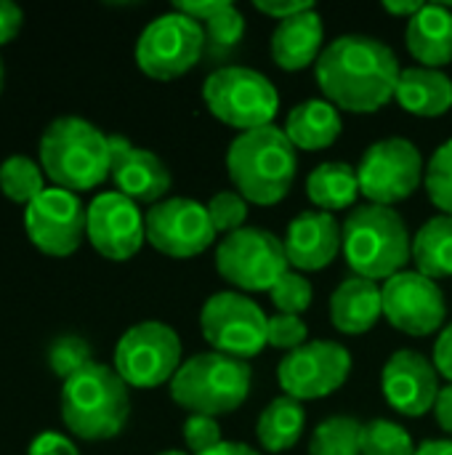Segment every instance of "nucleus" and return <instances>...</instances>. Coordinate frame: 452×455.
I'll list each match as a JSON object with an SVG mask.
<instances>
[{
  "instance_id": "f257e3e1",
  "label": "nucleus",
  "mask_w": 452,
  "mask_h": 455,
  "mask_svg": "<svg viewBox=\"0 0 452 455\" xmlns=\"http://www.w3.org/2000/svg\"><path fill=\"white\" fill-rule=\"evenodd\" d=\"M317 83L330 104L346 112H378L397 93L402 75L397 53L370 35H341L314 64Z\"/></svg>"
},
{
  "instance_id": "f03ea898",
  "label": "nucleus",
  "mask_w": 452,
  "mask_h": 455,
  "mask_svg": "<svg viewBox=\"0 0 452 455\" xmlns=\"http://www.w3.org/2000/svg\"><path fill=\"white\" fill-rule=\"evenodd\" d=\"M226 171L234 192H240L248 203L277 205L296 181L298 149L288 139L285 128H277L274 123L256 131H242L229 144Z\"/></svg>"
},
{
  "instance_id": "7ed1b4c3",
  "label": "nucleus",
  "mask_w": 452,
  "mask_h": 455,
  "mask_svg": "<svg viewBox=\"0 0 452 455\" xmlns=\"http://www.w3.org/2000/svg\"><path fill=\"white\" fill-rule=\"evenodd\" d=\"M40 165L53 187L69 192L93 189L112 171L109 136L83 117H56L40 136Z\"/></svg>"
},
{
  "instance_id": "20e7f679",
  "label": "nucleus",
  "mask_w": 452,
  "mask_h": 455,
  "mask_svg": "<svg viewBox=\"0 0 452 455\" xmlns=\"http://www.w3.org/2000/svg\"><path fill=\"white\" fill-rule=\"evenodd\" d=\"M131 416L128 384L115 368L88 363L61 387V421L80 440H112Z\"/></svg>"
},
{
  "instance_id": "39448f33",
  "label": "nucleus",
  "mask_w": 452,
  "mask_h": 455,
  "mask_svg": "<svg viewBox=\"0 0 452 455\" xmlns=\"http://www.w3.org/2000/svg\"><path fill=\"white\" fill-rule=\"evenodd\" d=\"M344 256L357 277L392 280L413 259V237L389 205H360L344 221Z\"/></svg>"
},
{
  "instance_id": "423d86ee",
  "label": "nucleus",
  "mask_w": 452,
  "mask_h": 455,
  "mask_svg": "<svg viewBox=\"0 0 452 455\" xmlns=\"http://www.w3.org/2000/svg\"><path fill=\"white\" fill-rule=\"evenodd\" d=\"M253 371L248 360L202 352L181 363L170 381V397L192 416H224L237 411L250 395Z\"/></svg>"
},
{
  "instance_id": "0eeeda50",
  "label": "nucleus",
  "mask_w": 452,
  "mask_h": 455,
  "mask_svg": "<svg viewBox=\"0 0 452 455\" xmlns=\"http://www.w3.org/2000/svg\"><path fill=\"white\" fill-rule=\"evenodd\" d=\"M202 99L213 117L240 128V133L272 125L280 109L274 83L266 75L237 64L213 69L202 85Z\"/></svg>"
},
{
  "instance_id": "6e6552de",
  "label": "nucleus",
  "mask_w": 452,
  "mask_h": 455,
  "mask_svg": "<svg viewBox=\"0 0 452 455\" xmlns=\"http://www.w3.org/2000/svg\"><path fill=\"white\" fill-rule=\"evenodd\" d=\"M205 56V29L181 11L152 19L136 40V64L155 80H176Z\"/></svg>"
},
{
  "instance_id": "1a4fd4ad",
  "label": "nucleus",
  "mask_w": 452,
  "mask_h": 455,
  "mask_svg": "<svg viewBox=\"0 0 452 455\" xmlns=\"http://www.w3.org/2000/svg\"><path fill=\"white\" fill-rule=\"evenodd\" d=\"M178 368L181 339L160 320H144L128 328L115 347V371L133 389H155L168 384Z\"/></svg>"
},
{
  "instance_id": "9d476101",
  "label": "nucleus",
  "mask_w": 452,
  "mask_h": 455,
  "mask_svg": "<svg viewBox=\"0 0 452 455\" xmlns=\"http://www.w3.org/2000/svg\"><path fill=\"white\" fill-rule=\"evenodd\" d=\"M288 253L277 235L258 227H242L226 235L216 248L218 275L240 291H272L290 272Z\"/></svg>"
},
{
  "instance_id": "9b49d317",
  "label": "nucleus",
  "mask_w": 452,
  "mask_h": 455,
  "mask_svg": "<svg viewBox=\"0 0 452 455\" xmlns=\"http://www.w3.org/2000/svg\"><path fill=\"white\" fill-rule=\"evenodd\" d=\"M200 328L213 352L237 360H250L269 347V317L237 291L213 293L200 312Z\"/></svg>"
},
{
  "instance_id": "f8f14e48",
  "label": "nucleus",
  "mask_w": 452,
  "mask_h": 455,
  "mask_svg": "<svg viewBox=\"0 0 452 455\" xmlns=\"http://www.w3.org/2000/svg\"><path fill=\"white\" fill-rule=\"evenodd\" d=\"M426 168L418 147L402 136H389L368 147L360 160V195L373 205H394L408 200L424 181Z\"/></svg>"
},
{
  "instance_id": "ddd939ff",
  "label": "nucleus",
  "mask_w": 452,
  "mask_h": 455,
  "mask_svg": "<svg viewBox=\"0 0 452 455\" xmlns=\"http://www.w3.org/2000/svg\"><path fill=\"white\" fill-rule=\"evenodd\" d=\"M88 227V208L80 197L61 187H48L37 200L24 208V229L29 243L45 256H72Z\"/></svg>"
},
{
  "instance_id": "4468645a",
  "label": "nucleus",
  "mask_w": 452,
  "mask_h": 455,
  "mask_svg": "<svg viewBox=\"0 0 452 455\" xmlns=\"http://www.w3.org/2000/svg\"><path fill=\"white\" fill-rule=\"evenodd\" d=\"M147 240L170 259H192L205 253L216 240V227L202 203L189 197H168L144 213Z\"/></svg>"
},
{
  "instance_id": "2eb2a0df",
  "label": "nucleus",
  "mask_w": 452,
  "mask_h": 455,
  "mask_svg": "<svg viewBox=\"0 0 452 455\" xmlns=\"http://www.w3.org/2000/svg\"><path fill=\"white\" fill-rule=\"evenodd\" d=\"M352 373V355L336 341H309L288 357L277 368L280 387L288 397L320 400L333 395L346 384Z\"/></svg>"
},
{
  "instance_id": "dca6fc26",
  "label": "nucleus",
  "mask_w": 452,
  "mask_h": 455,
  "mask_svg": "<svg viewBox=\"0 0 452 455\" xmlns=\"http://www.w3.org/2000/svg\"><path fill=\"white\" fill-rule=\"evenodd\" d=\"M384 315L386 320L410 336H429L442 328L448 317L445 293L437 280L405 269L384 283Z\"/></svg>"
},
{
  "instance_id": "f3484780",
  "label": "nucleus",
  "mask_w": 452,
  "mask_h": 455,
  "mask_svg": "<svg viewBox=\"0 0 452 455\" xmlns=\"http://www.w3.org/2000/svg\"><path fill=\"white\" fill-rule=\"evenodd\" d=\"M85 237L109 261L133 259L147 240V221L139 203L120 192H104L88 205Z\"/></svg>"
},
{
  "instance_id": "a211bd4d",
  "label": "nucleus",
  "mask_w": 452,
  "mask_h": 455,
  "mask_svg": "<svg viewBox=\"0 0 452 455\" xmlns=\"http://www.w3.org/2000/svg\"><path fill=\"white\" fill-rule=\"evenodd\" d=\"M381 389L397 413L418 419L434 411L440 400V371L421 352L400 349L384 365Z\"/></svg>"
},
{
  "instance_id": "6ab92c4d",
  "label": "nucleus",
  "mask_w": 452,
  "mask_h": 455,
  "mask_svg": "<svg viewBox=\"0 0 452 455\" xmlns=\"http://www.w3.org/2000/svg\"><path fill=\"white\" fill-rule=\"evenodd\" d=\"M109 152H112L109 176L120 195L131 197L133 203H152V205H157L165 197L173 179L168 165L152 149L133 147L123 136H109Z\"/></svg>"
},
{
  "instance_id": "aec40b11",
  "label": "nucleus",
  "mask_w": 452,
  "mask_h": 455,
  "mask_svg": "<svg viewBox=\"0 0 452 455\" xmlns=\"http://www.w3.org/2000/svg\"><path fill=\"white\" fill-rule=\"evenodd\" d=\"M282 245L290 267L317 272L336 261L344 245V229L328 211H304L290 221Z\"/></svg>"
},
{
  "instance_id": "412c9836",
  "label": "nucleus",
  "mask_w": 452,
  "mask_h": 455,
  "mask_svg": "<svg viewBox=\"0 0 452 455\" xmlns=\"http://www.w3.org/2000/svg\"><path fill=\"white\" fill-rule=\"evenodd\" d=\"M325 27L314 8L277 21L272 32V59L277 67L296 72L309 64H317L322 53Z\"/></svg>"
},
{
  "instance_id": "4be33fe9",
  "label": "nucleus",
  "mask_w": 452,
  "mask_h": 455,
  "mask_svg": "<svg viewBox=\"0 0 452 455\" xmlns=\"http://www.w3.org/2000/svg\"><path fill=\"white\" fill-rule=\"evenodd\" d=\"M384 315V291L365 277L344 280L330 296V320L341 333L360 336L370 331Z\"/></svg>"
},
{
  "instance_id": "5701e85b",
  "label": "nucleus",
  "mask_w": 452,
  "mask_h": 455,
  "mask_svg": "<svg viewBox=\"0 0 452 455\" xmlns=\"http://www.w3.org/2000/svg\"><path fill=\"white\" fill-rule=\"evenodd\" d=\"M405 43L421 67L442 69L452 61V11L440 3H424V8L408 19Z\"/></svg>"
},
{
  "instance_id": "b1692460",
  "label": "nucleus",
  "mask_w": 452,
  "mask_h": 455,
  "mask_svg": "<svg viewBox=\"0 0 452 455\" xmlns=\"http://www.w3.org/2000/svg\"><path fill=\"white\" fill-rule=\"evenodd\" d=\"M344 123H341V109L330 104L328 99H306L296 104L285 120V133L293 141L296 149L317 152L341 136Z\"/></svg>"
},
{
  "instance_id": "393cba45",
  "label": "nucleus",
  "mask_w": 452,
  "mask_h": 455,
  "mask_svg": "<svg viewBox=\"0 0 452 455\" xmlns=\"http://www.w3.org/2000/svg\"><path fill=\"white\" fill-rule=\"evenodd\" d=\"M394 99L405 112L421 117L445 115L452 107V77L432 67H408L400 75Z\"/></svg>"
},
{
  "instance_id": "a878e982",
  "label": "nucleus",
  "mask_w": 452,
  "mask_h": 455,
  "mask_svg": "<svg viewBox=\"0 0 452 455\" xmlns=\"http://www.w3.org/2000/svg\"><path fill=\"white\" fill-rule=\"evenodd\" d=\"M304 424H306L304 405L285 395V397L272 400L261 411V416L256 421V437L264 451L282 453V451H290L301 440Z\"/></svg>"
},
{
  "instance_id": "bb28decb",
  "label": "nucleus",
  "mask_w": 452,
  "mask_h": 455,
  "mask_svg": "<svg viewBox=\"0 0 452 455\" xmlns=\"http://www.w3.org/2000/svg\"><path fill=\"white\" fill-rule=\"evenodd\" d=\"M306 195L320 211H344L360 197L357 168L349 163H322L306 179Z\"/></svg>"
},
{
  "instance_id": "cd10ccee",
  "label": "nucleus",
  "mask_w": 452,
  "mask_h": 455,
  "mask_svg": "<svg viewBox=\"0 0 452 455\" xmlns=\"http://www.w3.org/2000/svg\"><path fill=\"white\" fill-rule=\"evenodd\" d=\"M416 272L440 280L452 275V216L440 213L413 235Z\"/></svg>"
},
{
  "instance_id": "c85d7f7f",
  "label": "nucleus",
  "mask_w": 452,
  "mask_h": 455,
  "mask_svg": "<svg viewBox=\"0 0 452 455\" xmlns=\"http://www.w3.org/2000/svg\"><path fill=\"white\" fill-rule=\"evenodd\" d=\"M43 165L27 155H11L0 163V192L11 203H21L24 208L45 192Z\"/></svg>"
},
{
  "instance_id": "c756f323",
  "label": "nucleus",
  "mask_w": 452,
  "mask_h": 455,
  "mask_svg": "<svg viewBox=\"0 0 452 455\" xmlns=\"http://www.w3.org/2000/svg\"><path fill=\"white\" fill-rule=\"evenodd\" d=\"M205 29V61L208 64H224L242 43L245 37V16L237 11V5L226 3L213 19L202 24Z\"/></svg>"
},
{
  "instance_id": "7c9ffc66",
  "label": "nucleus",
  "mask_w": 452,
  "mask_h": 455,
  "mask_svg": "<svg viewBox=\"0 0 452 455\" xmlns=\"http://www.w3.org/2000/svg\"><path fill=\"white\" fill-rule=\"evenodd\" d=\"M362 424L352 416L325 419L309 443V455H362L360 451Z\"/></svg>"
},
{
  "instance_id": "2f4dec72",
  "label": "nucleus",
  "mask_w": 452,
  "mask_h": 455,
  "mask_svg": "<svg viewBox=\"0 0 452 455\" xmlns=\"http://www.w3.org/2000/svg\"><path fill=\"white\" fill-rule=\"evenodd\" d=\"M360 451L362 455H416V445L408 429L394 421L376 419L362 424Z\"/></svg>"
},
{
  "instance_id": "473e14b6",
  "label": "nucleus",
  "mask_w": 452,
  "mask_h": 455,
  "mask_svg": "<svg viewBox=\"0 0 452 455\" xmlns=\"http://www.w3.org/2000/svg\"><path fill=\"white\" fill-rule=\"evenodd\" d=\"M426 192L432 197V203L452 216V139L445 141L429 160L426 176H424Z\"/></svg>"
},
{
  "instance_id": "72a5a7b5",
  "label": "nucleus",
  "mask_w": 452,
  "mask_h": 455,
  "mask_svg": "<svg viewBox=\"0 0 452 455\" xmlns=\"http://www.w3.org/2000/svg\"><path fill=\"white\" fill-rule=\"evenodd\" d=\"M205 208L210 213V221H213L216 232H224V237L237 232V229H242V224L248 219V200L240 192H234V189L216 192L208 200Z\"/></svg>"
},
{
  "instance_id": "f704fd0d",
  "label": "nucleus",
  "mask_w": 452,
  "mask_h": 455,
  "mask_svg": "<svg viewBox=\"0 0 452 455\" xmlns=\"http://www.w3.org/2000/svg\"><path fill=\"white\" fill-rule=\"evenodd\" d=\"M269 296L280 315H301L304 309H309L314 291H312V283L301 277L298 272H285L277 280V285L269 291Z\"/></svg>"
},
{
  "instance_id": "c9c22d12",
  "label": "nucleus",
  "mask_w": 452,
  "mask_h": 455,
  "mask_svg": "<svg viewBox=\"0 0 452 455\" xmlns=\"http://www.w3.org/2000/svg\"><path fill=\"white\" fill-rule=\"evenodd\" d=\"M88 363H93L91 360V347L83 339H77V336H61L48 349V365L64 381L69 376H75L80 368H85Z\"/></svg>"
},
{
  "instance_id": "e433bc0d",
  "label": "nucleus",
  "mask_w": 452,
  "mask_h": 455,
  "mask_svg": "<svg viewBox=\"0 0 452 455\" xmlns=\"http://www.w3.org/2000/svg\"><path fill=\"white\" fill-rule=\"evenodd\" d=\"M309 328L298 315H274L269 317V347L296 352L306 344Z\"/></svg>"
},
{
  "instance_id": "4c0bfd02",
  "label": "nucleus",
  "mask_w": 452,
  "mask_h": 455,
  "mask_svg": "<svg viewBox=\"0 0 452 455\" xmlns=\"http://www.w3.org/2000/svg\"><path fill=\"white\" fill-rule=\"evenodd\" d=\"M184 443L194 455L208 453L221 445V429L213 416H189L184 424Z\"/></svg>"
},
{
  "instance_id": "58836bf2",
  "label": "nucleus",
  "mask_w": 452,
  "mask_h": 455,
  "mask_svg": "<svg viewBox=\"0 0 452 455\" xmlns=\"http://www.w3.org/2000/svg\"><path fill=\"white\" fill-rule=\"evenodd\" d=\"M29 455H80L75 443L67 440L64 435L56 432H43L32 440L29 445Z\"/></svg>"
},
{
  "instance_id": "ea45409f",
  "label": "nucleus",
  "mask_w": 452,
  "mask_h": 455,
  "mask_svg": "<svg viewBox=\"0 0 452 455\" xmlns=\"http://www.w3.org/2000/svg\"><path fill=\"white\" fill-rule=\"evenodd\" d=\"M21 21H24V11L11 0H0V45L11 43L19 35Z\"/></svg>"
},
{
  "instance_id": "a19ab883",
  "label": "nucleus",
  "mask_w": 452,
  "mask_h": 455,
  "mask_svg": "<svg viewBox=\"0 0 452 455\" xmlns=\"http://www.w3.org/2000/svg\"><path fill=\"white\" fill-rule=\"evenodd\" d=\"M229 0H184V3H173V11L186 13L189 19L205 24L208 19H213Z\"/></svg>"
},
{
  "instance_id": "79ce46f5",
  "label": "nucleus",
  "mask_w": 452,
  "mask_h": 455,
  "mask_svg": "<svg viewBox=\"0 0 452 455\" xmlns=\"http://www.w3.org/2000/svg\"><path fill=\"white\" fill-rule=\"evenodd\" d=\"M256 8H258L261 13H266V16H272V19L282 21V19H290V16H296V13H304V11L314 8V3H309V0H293V3H280V0H256Z\"/></svg>"
},
{
  "instance_id": "37998d69",
  "label": "nucleus",
  "mask_w": 452,
  "mask_h": 455,
  "mask_svg": "<svg viewBox=\"0 0 452 455\" xmlns=\"http://www.w3.org/2000/svg\"><path fill=\"white\" fill-rule=\"evenodd\" d=\"M440 371V376H445L452 384V323L440 333L437 344H434V360H432Z\"/></svg>"
},
{
  "instance_id": "c03bdc74",
  "label": "nucleus",
  "mask_w": 452,
  "mask_h": 455,
  "mask_svg": "<svg viewBox=\"0 0 452 455\" xmlns=\"http://www.w3.org/2000/svg\"><path fill=\"white\" fill-rule=\"evenodd\" d=\"M434 413H437L440 427L452 435V384L440 392V400H437V405H434Z\"/></svg>"
},
{
  "instance_id": "a18cd8bd",
  "label": "nucleus",
  "mask_w": 452,
  "mask_h": 455,
  "mask_svg": "<svg viewBox=\"0 0 452 455\" xmlns=\"http://www.w3.org/2000/svg\"><path fill=\"white\" fill-rule=\"evenodd\" d=\"M421 8H424V3H418V0H384V11H389L394 16L413 19Z\"/></svg>"
},
{
  "instance_id": "49530a36",
  "label": "nucleus",
  "mask_w": 452,
  "mask_h": 455,
  "mask_svg": "<svg viewBox=\"0 0 452 455\" xmlns=\"http://www.w3.org/2000/svg\"><path fill=\"white\" fill-rule=\"evenodd\" d=\"M202 455H261L258 451H253L250 445H245V443H221V445H216L213 451H208V453Z\"/></svg>"
},
{
  "instance_id": "de8ad7c7",
  "label": "nucleus",
  "mask_w": 452,
  "mask_h": 455,
  "mask_svg": "<svg viewBox=\"0 0 452 455\" xmlns=\"http://www.w3.org/2000/svg\"><path fill=\"white\" fill-rule=\"evenodd\" d=\"M416 455H452V440H426L416 448Z\"/></svg>"
},
{
  "instance_id": "09e8293b",
  "label": "nucleus",
  "mask_w": 452,
  "mask_h": 455,
  "mask_svg": "<svg viewBox=\"0 0 452 455\" xmlns=\"http://www.w3.org/2000/svg\"><path fill=\"white\" fill-rule=\"evenodd\" d=\"M160 455H189V453H181V451H168V453H160Z\"/></svg>"
},
{
  "instance_id": "8fccbe9b",
  "label": "nucleus",
  "mask_w": 452,
  "mask_h": 455,
  "mask_svg": "<svg viewBox=\"0 0 452 455\" xmlns=\"http://www.w3.org/2000/svg\"><path fill=\"white\" fill-rule=\"evenodd\" d=\"M0 91H3V59H0Z\"/></svg>"
}]
</instances>
